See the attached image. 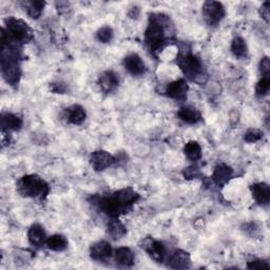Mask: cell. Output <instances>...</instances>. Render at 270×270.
Returning a JSON list of instances; mask_svg holds the SVG:
<instances>
[{
	"mask_svg": "<svg viewBox=\"0 0 270 270\" xmlns=\"http://www.w3.org/2000/svg\"><path fill=\"white\" fill-rule=\"evenodd\" d=\"M260 12H261V16L262 18L268 22L269 21V16H270V13H269V3H264L263 6L261 7V10H260Z\"/></svg>",
	"mask_w": 270,
	"mask_h": 270,
	"instance_id": "obj_33",
	"label": "cell"
},
{
	"mask_svg": "<svg viewBox=\"0 0 270 270\" xmlns=\"http://www.w3.org/2000/svg\"><path fill=\"white\" fill-rule=\"evenodd\" d=\"M248 268L250 269H267L269 268V265L267 262L264 261H253L248 263Z\"/></svg>",
	"mask_w": 270,
	"mask_h": 270,
	"instance_id": "obj_32",
	"label": "cell"
},
{
	"mask_svg": "<svg viewBox=\"0 0 270 270\" xmlns=\"http://www.w3.org/2000/svg\"><path fill=\"white\" fill-rule=\"evenodd\" d=\"M99 208L111 218L118 217L120 213L126 209L114 196L101 198L99 200Z\"/></svg>",
	"mask_w": 270,
	"mask_h": 270,
	"instance_id": "obj_6",
	"label": "cell"
},
{
	"mask_svg": "<svg viewBox=\"0 0 270 270\" xmlns=\"http://www.w3.org/2000/svg\"><path fill=\"white\" fill-rule=\"evenodd\" d=\"M112 248L108 242L100 241L92 245L91 249H90V254L94 261H105L109 256H111Z\"/></svg>",
	"mask_w": 270,
	"mask_h": 270,
	"instance_id": "obj_11",
	"label": "cell"
},
{
	"mask_svg": "<svg viewBox=\"0 0 270 270\" xmlns=\"http://www.w3.org/2000/svg\"><path fill=\"white\" fill-rule=\"evenodd\" d=\"M262 137H263V133L261 131L253 129V130H249L245 134L244 140L247 143H255L257 141H260L262 139Z\"/></svg>",
	"mask_w": 270,
	"mask_h": 270,
	"instance_id": "obj_29",
	"label": "cell"
},
{
	"mask_svg": "<svg viewBox=\"0 0 270 270\" xmlns=\"http://www.w3.org/2000/svg\"><path fill=\"white\" fill-rule=\"evenodd\" d=\"M126 232H127L126 227L123 226L121 222H119L116 219L112 220L108 224V233L111 235L112 239L118 240V239L122 238V236L126 234Z\"/></svg>",
	"mask_w": 270,
	"mask_h": 270,
	"instance_id": "obj_23",
	"label": "cell"
},
{
	"mask_svg": "<svg viewBox=\"0 0 270 270\" xmlns=\"http://www.w3.org/2000/svg\"><path fill=\"white\" fill-rule=\"evenodd\" d=\"M270 89V78L269 76H263L261 78V81L257 83L256 88H255V92L257 96H265L268 94Z\"/></svg>",
	"mask_w": 270,
	"mask_h": 270,
	"instance_id": "obj_27",
	"label": "cell"
},
{
	"mask_svg": "<svg viewBox=\"0 0 270 270\" xmlns=\"http://www.w3.org/2000/svg\"><path fill=\"white\" fill-rule=\"evenodd\" d=\"M125 69L134 76L143 75L145 72V63L138 54H131L123 59Z\"/></svg>",
	"mask_w": 270,
	"mask_h": 270,
	"instance_id": "obj_10",
	"label": "cell"
},
{
	"mask_svg": "<svg viewBox=\"0 0 270 270\" xmlns=\"http://www.w3.org/2000/svg\"><path fill=\"white\" fill-rule=\"evenodd\" d=\"M231 51L236 57H244L247 54L246 42L242 37H235L231 43Z\"/></svg>",
	"mask_w": 270,
	"mask_h": 270,
	"instance_id": "obj_25",
	"label": "cell"
},
{
	"mask_svg": "<svg viewBox=\"0 0 270 270\" xmlns=\"http://www.w3.org/2000/svg\"><path fill=\"white\" fill-rule=\"evenodd\" d=\"M114 197L120 202L123 207L126 208V207L133 205L135 201H138V199L140 198V195L138 192H135L133 189L125 188L115 192Z\"/></svg>",
	"mask_w": 270,
	"mask_h": 270,
	"instance_id": "obj_14",
	"label": "cell"
},
{
	"mask_svg": "<svg viewBox=\"0 0 270 270\" xmlns=\"http://www.w3.org/2000/svg\"><path fill=\"white\" fill-rule=\"evenodd\" d=\"M144 248L156 262L161 263L164 261L165 255H166V248H165V245L162 242L148 239L145 241Z\"/></svg>",
	"mask_w": 270,
	"mask_h": 270,
	"instance_id": "obj_9",
	"label": "cell"
},
{
	"mask_svg": "<svg viewBox=\"0 0 270 270\" xmlns=\"http://www.w3.org/2000/svg\"><path fill=\"white\" fill-rule=\"evenodd\" d=\"M184 151H185L186 156L190 161L195 162V161H198L201 157V149L197 142L191 141L187 143L184 148Z\"/></svg>",
	"mask_w": 270,
	"mask_h": 270,
	"instance_id": "obj_24",
	"label": "cell"
},
{
	"mask_svg": "<svg viewBox=\"0 0 270 270\" xmlns=\"http://www.w3.org/2000/svg\"><path fill=\"white\" fill-rule=\"evenodd\" d=\"M199 175H200V171L196 166H190L184 170V176L185 178H188V179L197 178Z\"/></svg>",
	"mask_w": 270,
	"mask_h": 270,
	"instance_id": "obj_30",
	"label": "cell"
},
{
	"mask_svg": "<svg viewBox=\"0 0 270 270\" xmlns=\"http://www.w3.org/2000/svg\"><path fill=\"white\" fill-rule=\"evenodd\" d=\"M98 85L104 92L110 93L119 85V80L114 72L108 71L99 77Z\"/></svg>",
	"mask_w": 270,
	"mask_h": 270,
	"instance_id": "obj_13",
	"label": "cell"
},
{
	"mask_svg": "<svg viewBox=\"0 0 270 270\" xmlns=\"http://www.w3.org/2000/svg\"><path fill=\"white\" fill-rule=\"evenodd\" d=\"M2 126L4 131H18L22 127V119L15 114L6 113L2 116Z\"/></svg>",
	"mask_w": 270,
	"mask_h": 270,
	"instance_id": "obj_18",
	"label": "cell"
},
{
	"mask_svg": "<svg viewBox=\"0 0 270 270\" xmlns=\"http://www.w3.org/2000/svg\"><path fill=\"white\" fill-rule=\"evenodd\" d=\"M51 90L54 93H58V94H62L65 92V86L63 84H53L51 86Z\"/></svg>",
	"mask_w": 270,
	"mask_h": 270,
	"instance_id": "obj_34",
	"label": "cell"
},
{
	"mask_svg": "<svg viewBox=\"0 0 270 270\" xmlns=\"http://www.w3.org/2000/svg\"><path fill=\"white\" fill-rule=\"evenodd\" d=\"M191 265L190 255L182 250H178L173 253L169 261V267L173 269H187Z\"/></svg>",
	"mask_w": 270,
	"mask_h": 270,
	"instance_id": "obj_16",
	"label": "cell"
},
{
	"mask_svg": "<svg viewBox=\"0 0 270 270\" xmlns=\"http://www.w3.org/2000/svg\"><path fill=\"white\" fill-rule=\"evenodd\" d=\"M177 115L183 121H185L187 123H196L201 118L199 112L196 109L191 108V107L181 108L178 111Z\"/></svg>",
	"mask_w": 270,
	"mask_h": 270,
	"instance_id": "obj_19",
	"label": "cell"
},
{
	"mask_svg": "<svg viewBox=\"0 0 270 270\" xmlns=\"http://www.w3.org/2000/svg\"><path fill=\"white\" fill-rule=\"evenodd\" d=\"M162 15H153L150 17L149 26L145 33V41L151 51L162 48L165 43V27L162 21Z\"/></svg>",
	"mask_w": 270,
	"mask_h": 270,
	"instance_id": "obj_2",
	"label": "cell"
},
{
	"mask_svg": "<svg viewBox=\"0 0 270 270\" xmlns=\"http://www.w3.org/2000/svg\"><path fill=\"white\" fill-rule=\"evenodd\" d=\"M28 238L31 244L39 246L46 241V232L38 224H34L28 232Z\"/></svg>",
	"mask_w": 270,
	"mask_h": 270,
	"instance_id": "obj_20",
	"label": "cell"
},
{
	"mask_svg": "<svg viewBox=\"0 0 270 270\" xmlns=\"http://www.w3.org/2000/svg\"><path fill=\"white\" fill-rule=\"evenodd\" d=\"M113 38V30H112L110 27H103L100 28L97 32V39L100 42H110Z\"/></svg>",
	"mask_w": 270,
	"mask_h": 270,
	"instance_id": "obj_28",
	"label": "cell"
},
{
	"mask_svg": "<svg viewBox=\"0 0 270 270\" xmlns=\"http://www.w3.org/2000/svg\"><path fill=\"white\" fill-rule=\"evenodd\" d=\"M187 92H188V85L185 80H178L172 82L167 86L166 89L167 96L176 100L185 99Z\"/></svg>",
	"mask_w": 270,
	"mask_h": 270,
	"instance_id": "obj_8",
	"label": "cell"
},
{
	"mask_svg": "<svg viewBox=\"0 0 270 270\" xmlns=\"http://www.w3.org/2000/svg\"><path fill=\"white\" fill-rule=\"evenodd\" d=\"M115 163V159L110 153L99 150L91 155V164L96 171H103Z\"/></svg>",
	"mask_w": 270,
	"mask_h": 270,
	"instance_id": "obj_7",
	"label": "cell"
},
{
	"mask_svg": "<svg viewBox=\"0 0 270 270\" xmlns=\"http://www.w3.org/2000/svg\"><path fill=\"white\" fill-rule=\"evenodd\" d=\"M28 15L33 19H38L42 13L44 3L43 2H30L26 4Z\"/></svg>",
	"mask_w": 270,
	"mask_h": 270,
	"instance_id": "obj_26",
	"label": "cell"
},
{
	"mask_svg": "<svg viewBox=\"0 0 270 270\" xmlns=\"http://www.w3.org/2000/svg\"><path fill=\"white\" fill-rule=\"evenodd\" d=\"M202 15L208 25L216 26L225 17V9L221 3L207 2L202 7Z\"/></svg>",
	"mask_w": 270,
	"mask_h": 270,
	"instance_id": "obj_5",
	"label": "cell"
},
{
	"mask_svg": "<svg viewBox=\"0 0 270 270\" xmlns=\"http://www.w3.org/2000/svg\"><path fill=\"white\" fill-rule=\"evenodd\" d=\"M49 190V185L35 174L24 176L18 184V191L26 197L43 199L48 195Z\"/></svg>",
	"mask_w": 270,
	"mask_h": 270,
	"instance_id": "obj_1",
	"label": "cell"
},
{
	"mask_svg": "<svg viewBox=\"0 0 270 270\" xmlns=\"http://www.w3.org/2000/svg\"><path fill=\"white\" fill-rule=\"evenodd\" d=\"M86 111L82 106L74 105L66 109V118L73 125H82L86 119Z\"/></svg>",
	"mask_w": 270,
	"mask_h": 270,
	"instance_id": "obj_17",
	"label": "cell"
},
{
	"mask_svg": "<svg viewBox=\"0 0 270 270\" xmlns=\"http://www.w3.org/2000/svg\"><path fill=\"white\" fill-rule=\"evenodd\" d=\"M115 260L121 266H131L134 261L133 252L128 247H121L115 251Z\"/></svg>",
	"mask_w": 270,
	"mask_h": 270,
	"instance_id": "obj_22",
	"label": "cell"
},
{
	"mask_svg": "<svg viewBox=\"0 0 270 270\" xmlns=\"http://www.w3.org/2000/svg\"><path fill=\"white\" fill-rule=\"evenodd\" d=\"M232 174H233V170L231 167L227 165H219L215 169V172H213V175H212V179L215 181L217 185L223 186L229 181Z\"/></svg>",
	"mask_w": 270,
	"mask_h": 270,
	"instance_id": "obj_15",
	"label": "cell"
},
{
	"mask_svg": "<svg viewBox=\"0 0 270 270\" xmlns=\"http://www.w3.org/2000/svg\"><path fill=\"white\" fill-rule=\"evenodd\" d=\"M178 64L181 66L184 74L192 81H194L201 73V62L195 55L190 53L183 55L182 58H179Z\"/></svg>",
	"mask_w": 270,
	"mask_h": 270,
	"instance_id": "obj_4",
	"label": "cell"
},
{
	"mask_svg": "<svg viewBox=\"0 0 270 270\" xmlns=\"http://www.w3.org/2000/svg\"><path fill=\"white\" fill-rule=\"evenodd\" d=\"M48 248L53 251H63L68 247V241L61 234H54L47 240Z\"/></svg>",
	"mask_w": 270,
	"mask_h": 270,
	"instance_id": "obj_21",
	"label": "cell"
},
{
	"mask_svg": "<svg viewBox=\"0 0 270 270\" xmlns=\"http://www.w3.org/2000/svg\"><path fill=\"white\" fill-rule=\"evenodd\" d=\"M6 36L10 41L18 43H27L33 38V33L25 21L16 18L7 19V32L4 30Z\"/></svg>",
	"mask_w": 270,
	"mask_h": 270,
	"instance_id": "obj_3",
	"label": "cell"
},
{
	"mask_svg": "<svg viewBox=\"0 0 270 270\" xmlns=\"http://www.w3.org/2000/svg\"><path fill=\"white\" fill-rule=\"evenodd\" d=\"M251 193L258 205H267L270 197L269 186L265 183H256L250 187Z\"/></svg>",
	"mask_w": 270,
	"mask_h": 270,
	"instance_id": "obj_12",
	"label": "cell"
},
{
	"mask_svg": "<svg viewBox=\"0 0 270 270\" xmlns=\"http://www.w3.org/2000/svg\"><path fill=\"white\" fill-rule=\"evenodd\" d=\"M260 71L263 76H269L270 73V62L268 57H264L260 62Z\"/></svg>",
	"mask_w": 270,
	"mask_h": 270,
	"instance_id": "obj_31",
	"label": "cell"
}]
</instances>
